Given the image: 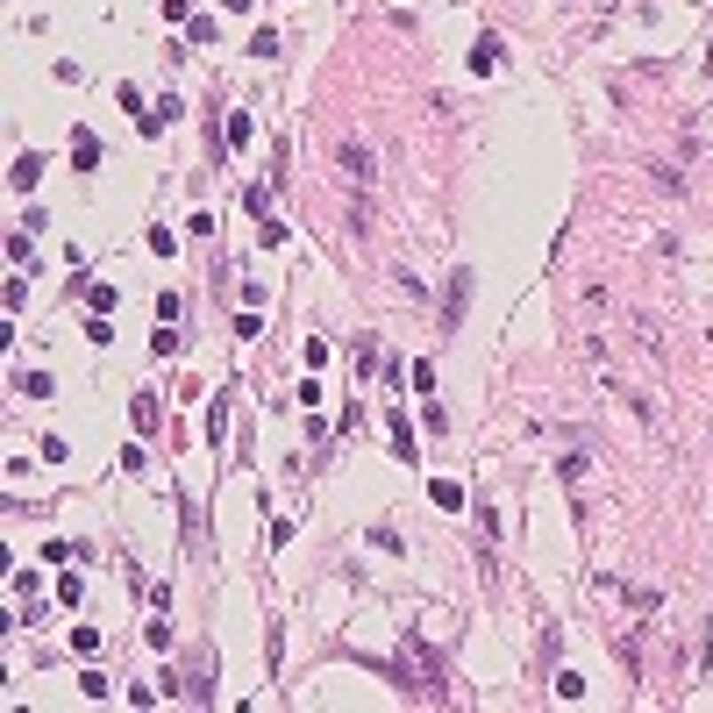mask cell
<instances>
[{
	"label": "cell",
	"mask_w": 713,
	"mask_h": 713,
	"mask_svg": "<svg viewBox=\"0 0 713 713\" xmlns=\"http://www.w3.org/2000/svg\"><path fill=\"white\" fill-rule=\"evenodd\" d=\"M336 164H343V178H350V186H371V171H378V164H371V150H364L357 136H350V143H336Z\"/></svg>",
	"instance_id": "cell-2"
},
{
	"label": "cell",
	"mask_w": 713,
	"mask_h": 713,
	"mask_svg": "<svg viewBox=\"0 0 713 713\" xmlns=\"http://www.w3.org/2000/svg\"><path fill=\"white\" fill-rule=\"evenodd\" d=\"M471 72H500V36H479V51H471Z\"/></svg>",
	"instance_id": "cell-5"
},
{
	"label": "cell",
	"mask_w": 713,
	"mask_h": 713,
	"mask_svg": "<svg viewBox=\"0 0 713 713\" xmlns=\"http://www.w3.org/2000/svg\"><path fill=\"white\" fill-rule=\"evenodd\" d=\"M649 178H656L663 193H685V178H677V164H649Z\"/></svg>",
	"instance_id": "cell-6"
},
{
	"label": "cell",
	"mask_w": 713,
	"mask_h": 713,
	"mask_svg": "<svg viewBox=\"0 0 713 713\" xmlns=\"http://www.w3.org/2000/svg\"><path fill=\"white\" fill-rule=\"evenodd\" d=\"M8 178H15V186H22V193H29V186H36V178H44V157H36V150H22V157H15V171H8Z\"/></svg>",
	"instance_id": "cell-4"
},
{
	"label": "cell",
	"mask_w": 713,
	"mask_h": 713,
	"mask_svg": "<svg viewBox=\"0 0 713 713\" xmlns=\"http://www.w3.org/2000/svg\"><path fill=\"white\" fill-rule=\"evenodd\" d=\"M463 300H471V272H449V286H442V329L463 321Z\"/></svg>",
	"instance_id": "cell-3"
},
{
	"label": "cell",
	"mask_w": 713,
	"mask_h": 713,
	"mask_svg": "<svg viewBox=\"0 0 713 713\" xmlns=\"http://www.w3.org/2000/svg\"><path fill=\"white\" fill-rule=\"evenodd\" d=\"M400 677H407V692H414V699H435V692H442V685H435V656H421V642H414V635L400 642Z\"/></svg>",
	"instance_id": "cell-1"
}]
</instances>
